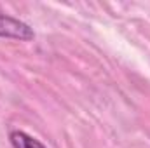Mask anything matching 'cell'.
Instances as JSON below:
<instances>
[{
  "mask_svg": "<svg viewBox=\"0 0 150 148\" xmlns=\"http://www.w3.org/2000/svg\"><path fill=\"white\" fill-rule=\"evenodd\" d=\"M0 37L2 38H14V40H21V42H30L35 38V32L30 25L7 16V14H0Z\"/></svg>",
  "mask_w": 150,
  "mask_h": 148,
  "instance_id": "6da1fadb",
  "label": "cell"
},
{
  "mask_svg": "<svg viewBox=\"0 0 150 148\" xmlns=\"http://www.w3.org/2000/svg\"><path fill=\"white\" fill-rule=\"evenodd\" d=\"M9 140H11L12 148H47L40 140L33 138L32 134H28L25 131H19V129L12 131L9 134Z\"/></svg>",
  "mask_w": 150,
  "mask_h": 148,
  "instance_id": "7a4b0ae2",
  "label": "cell"
}]
</instances>
